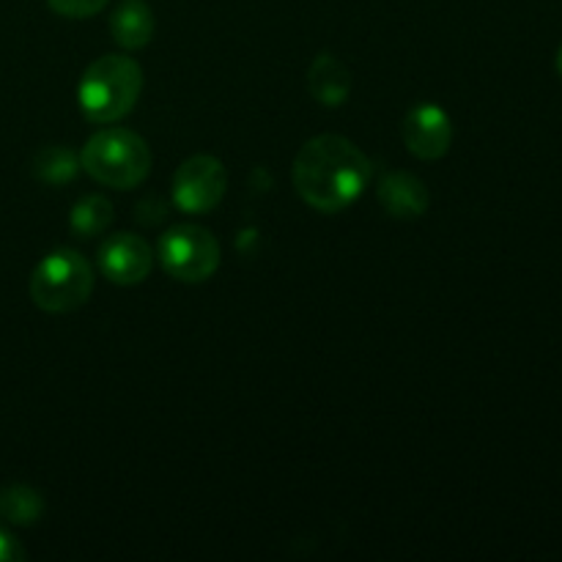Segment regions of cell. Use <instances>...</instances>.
Returning <instances> with one entry per match:
<instances>
[{
    "mask_svg": "<svg viewBox=\"0 0 562 562\" xmlns=\"http://www.w3.org/2000/svg\"><path fill=\"white\" fill-rule=\"evenodd\" d=\"M371 179V162L351 140L318 135L294 159V187L316 212L335 214L357 201Z\"/></svg>",
    "mask_w": 562,
    "mask_h": 562,
    "instance_id": "cell-1",
    "label": "cell"
},
{
    "mask_svg": "<svg viewBox=\"0 0 562 562\" xmlns=\"http://www.w3.org/2000/svg\"><path fill=\"white\" fill-rule=\"evenodd\" d=\"M143 91V71L126 55H102L80 77L77 102L93 124H115L135 108Z\"/></svg>",
    "mask_w": 562,
    "mask_h": 562,
    "instance_id": "cell-2",
    "label": "cell"
},
{
    "mask_svg": "<svg viewBox=\"0 0 562 562\" xmlns=\"http://www.w3.org/2000/svg\"><path fill=\"white\" fill-rule=\"evenodd\" d=\"M558 69H560V75H562V47H560V53H558Z\"/></svg>",
    "mask_w": 562,
    "mask_h": 562,
    "instance_id": "cell-17",
    "label": "cell"
},
{
    "mask_svg": "<svg viewBox=\"0 0 562 562\" xmlns=\"http://www.w3.org/2000/svg\"><path fill=\"white\" fill-rule=\"evenodd\" d=\"M110 33L124 49H143L154 36V11L146 0H121L110 14Z\"/></svg>",
    "mask_w": 562,
    "mask_h": 562,
    "instance_id": "cell-11",
    "label": "cell"
},
{
    "mask_svg": "<svg viewBox=\"0 0 562 562\" xmlns=\"http://www.w3.org/2000/svg\"><path fill=\"white\" fill-rule=\"evenodd\" d=\"M77 170H80V159L66 146H44L33 157V176L47 184H66L75 179Z\"/></svg>",
    "mask_w": 562,
    "mask_h": 562,
    "instance_id": "cell-14",
    "label": "cell"
},
{
    "mask_svg": "<svg viewBox=\"0 0 562 562\" xmlns=\"http://www.w3.org/2000/svg\"><path fill=\"white\" fill-rule=\"evenodd\" d=\"M99 269L115 285H137L151 272V247L137 234H113L99 247Z\"/></svg>",
    "mask_w": 562,
    "mask_h": 562,
    "instance_id": "cell-7",
    "label": "cell"
},
{
    "mask_svg": "<svg viewBox=\"0 0 562 562\" xmlns=\"http://www.w3.org/2000/svg\"><path fill=\"white\" fill-rule=\"evenodd\" d=\"M110 0H47L49 9L69 20H82V16H93L108 5Z\"/></svg>",
    "mask_w": 562,
    "mask_h": 562,
    "instance_id": "cell-15",
    "label": "cell"
},
{
    "mask_svg": "<svg viewBox=\"0 0 562 562\" xmlns=\"http://www.w3.org/2000/svg\"><path fill=\"white\" fill-rule=\"evenodd\" d=\"M80 165L93 181L110 190H132L151 170V148L135 132L110 126L86 143Z\"/></svg>",
    "mask_w": 562,
    "mask_h": 562,
    "instance_id": "cell-3",
    "label": "cell"
},
{
    "mask_svg": "<svg viewBox=\"0 0 562 562\" xmlns=\"http://www.w3.org/2000/svg\"><path fill=\"white\" fill-rule=\"evenodd\" d=\"M225 190H228V170L209 154L190 157L173 176V203L184 214L212 212L223 201Z\"/></svg>",
    "mask_w": 562,
    "mask_h": 562,
    "instance_id": "cell-6",
    "label": "cell"
},
{
    "mask_svg": "<svg viewBox=\"0 0 562 562\" xmlns=\"http://www.w3.org/2000/svg\"><path fill=\"white\" fill-rule=\"evenodd\" d=\"M165 272L181 283H203L220 267V245L201 225H173L159 239Z\"/></svg>",
    "mask_w": 562,
    "mask_h": 562,
    "instance_id": "cell-5",
    "label": "cell"
},
{
    "mask_svg": "<svg viewBox=\"0 0 562 562\" xmlns=\"http://www.w3.org/2000/svg\"><path fill=\"white\" fill-rule=\"evenodd\" d=\"M307 88L324 108H340L351 93V75L335 55L322 53L307 69Z\"/></svg>",
    "mask_w": 562,
    "mask_h": 562,
    "instance_id": "cell-10",
    "label": "cell"
},
{
    "mask_svg": "<svg viewBox=\"0 0 562 562\" xmlns=\"http://www.w3.org/2000/svg\"><path fill=\"white\" fill-rule=\"evenodd\" d=\"M113 217V203L108 198L88 195L82 201H77L75 209H71V231L77 236H82V239H93V236L104 234L110 228Z\"/></svg>",
    "mask_w": 562,
    "mask_h": 562,
    "instance_id": "cell-13",
    "label": "cell"
},
{
    "mask_svg": "<svg viewBox=\"0 0 562 562\" xmlns=\"http://www.w3.org/2000/svg\"><path fill=\"white\" fill-rule=\"evenodd\" d=\"M379 203L390 217L398 220H415L428 209V190L417 176L404 173V170H393L384 173L379 181Z\"/></svg>",
    "mask_w": 562,
    "mask_h": 562,
    "instance_id": "cell-9",
    "label": "cell"
},
{
    "mask_svg": "<svg viewBox=\"0 0 562 562\" xmlns=\"http://www.w3.org/2000/svg\"><path fill=\"white\" fill-rule=\"evenodd\" d=\"M93 291V269L77 250L60 247L42 258L31 278V296L42 311L71 313L88 302Z\"/></svg>",
    "mask_w": 562,
    "mask_h": 562,
    "instance_id": "cell-4",
    "label": "cell"
},
{
    "mask_svg": "<svg viewBox=\"0 0 562 562\" xmlns=\"http://www.w3.org/2000/svg\"><path fill=\"white\" fill-rule=\"evenodd\" d=\"M25 560V549L20 547L14 536L0 525V562H20Z\"/></svg>",
    "mask_w": 562,
    "mask_h": 562,
    "instance_id": "cell-16",
    "label": "cell"
},
{
    "mask_svg": "<svg viewBox=\"0 0 562 562\" xmlns=\"http://www.w3.org/2000/svg\"><path fill=\"white\" fill-rule=\"evenodd\" d=\"M404 143L415 157L439 159L453 143V124L439 104L423 102L404 119Z\"/></svg>",
    "mask_w": 562,
    "mask_h": 562,
    "instance_id": "cell-8",
    "label": "cell"
},
{
    "mask_svg": "<svg viewBox=\"0 0 562 562\" xmlns=\"http://www.w3.org/2000/svg\"><path fill=\"white\" fill-rule=\"evenodd\" d=\"M44 514L42 494L27 486L0 488V519L11 525H36Z\"/></svg>",
    "mask_w": 562,
    "mask_h": 562,
    "instance_id": "cell-12",
    "label": "cell"
}]
</instances>
